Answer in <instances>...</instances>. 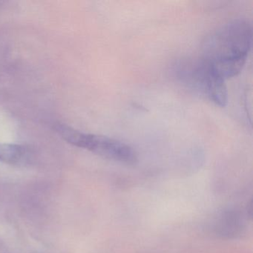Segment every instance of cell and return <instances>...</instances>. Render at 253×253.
I'll use <instances>...</instances> for the list:
<instances>
[{
	"mask_svg": "<svg viewBox=\"0 0 253 253\" xmlns=\"http://www.w3.org/2000/svg\"><path fill=\"white\" fill-rule=\"evenodd\" d=\"M252 35L251 25L247 20L229 22L206 38L200 59L223 81L237 76L247 62Z\"/></svg>",
	"mask_w": 253,
	"mask_h": 253,
	"instance_id": "cell-1",
	"label": "cell"
},
{
	"mask_svg": "<svg viewBox=\"0 0 253 253\" xmlns=\"http://www.w3.org/2000/svg\"><path fill=\"white\" fill-rule=\"evenodd\" d=\"M177 68V76L186 85L217 106H226L228 93L225 81L217 76L201 59L182 61Z\"/></svg>",
	"mask_w": 253,
	"mask_h": 253,
	"instance_id": "cell-2",
	"label": "cell"
},
{
	"mask_svg": "<svg viewBox=\"0 0 253 253\" xmlns=\"http://www.w3.org/2000/svg\"><path fill=\"white\" fill-rule=\"evenodd\" d=\"M63 138L70 144L109 161L126 164H134L137 161V153L132 147L106 136L86 134L69 127L63 131Z\"/></svg>",
	"mask_w": 253,
	"mask_h": 253,
	"instance_id": "cell-3",
	"label": "cell"
},
{
	"mask_svg": "<svg viewBox=\"0 0 253 253\" xmlns=\"http://www.w3.org/2000/svg\"><path fill=\"white\" fill-rule=\"evenodd\" d=\"M26 155L23 146L11 143H0V161L7 164H18Z\"/></svg>",
	"mask_w": 253,
	"mask_h": 253,
	"instance_id": "cell-4",
	"label": "cell"
}]
</instances>
